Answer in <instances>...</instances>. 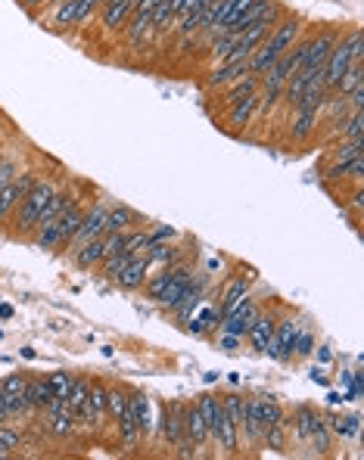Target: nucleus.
<instances>
[{
  "instance_id": "f257e3e1",
  "label": "nucleus",
  "mask_w": 364,
  "mask_h": 460,
  "mask_svg": "<svg viewBox=\"0 0 364 460\" xmlns=\"http://www.w3.org/2000/svg\"><path fill=\"white\" fill-rule=\"evenodd\" d=\"M302 31H306V19H302V16H284V19L274 25V31H271V35L252 50V56L246 63V72L261 78V75H265L284 53H290V47L302 38Z\"/></svg>"
},
{
  "instance_id": "f03ea898",
  "label": "nucleus",
  "mask_w": 364,
  "mask_h": 460,
  "mask_svg": "<svg viewBox=\"0 0 364 460\" xmlns=\"http://www.w3.org/2000/svg\"><path fill=\"white\" fill-rule=\"evenodd\" d=\"M53 190H56V184L50 181V177H38L35 187L28 190V196H25L19 206H16V211H13V234L16 236L31 240V234H35L38 224H41V211H44V206H47L50 196H53Z\"/></svg>"
},
{
  "instance_id": "7ed1b4c3",
  "label": "nucleus",
  "mask_w": 364,
  "mask_h": 460,
  "mask_svg": "<svg viewBox=\"0 0 364 460\" xmlns=\"http://www.w3.org/2000/svg\"><path fill=\"white\" fill-rule=\"evenodd\" d=\"M293 432L302 445L315 448L318 454H330V445H333V436H330L327 423H324V411L311 404H299L293 411Z\"/></svg>"
},
{
  "instance_id": "20e7f679",
  "label": "nucleus",
  "mask_w": 364,
  "mask_h": 460,
  "mask_svg": "<svg viewBox=\"0 0 364 460\" xmlns=\"http://www.w3.org/2000/svg\"><path fill=\"white\" fill-rule=\"evenodd\" d=\"M41 423H44V432L53 439H72L75 429H78V417H75V411L69 407V402H50L44 411H41Z\"/></svg>"
},
{
  "instance_id": "39448f33",
  "label": "nucleus",
  "mask_w": 364,
  "mask_h": 460,
  "mask_svg": "<svg viewBox=\"0 0 364 460\" xmlns=\"http://www.w3.org/2000/svg\"><path fill=\"white\" fill-rule=\"evenodd\" d=\"M35 181H38V172H31V168H28V172H19L10 184L4 187V190H0V221H10L13 218L16 206H19L25 196H28V190L35 187Z\"/></svg>"
},
{
  "instance_id": "423d86ee",
  "label": "nucleus",
  "mask_w": 364,
  "mask_h": 460,
  "mask_svg": "<svg viewBox=\"0 0 364 460\" xmlns=\"http://www.w3.org/2000/svg\"><path fill=\"white\" fill-rule=\"evenodd\" d=\"M299 327L302 323L296 320V318H281L274 323V336H271V343H268V352L274 361H290L293 357V343H296V333H299Z\"/></svg>"
},
{
  "instance_id": "0eeeda50",
  "label": "nucleus",
  "mask_w": 364,
  "mask_h": 460,
  "mask_svg": "<svg viewBox=\"0 0 364 460\" xmlns=\"http://www.w3.org/2000/svg\"><path fill=\"white\" fill-rule=\"evenodd\" d=\"M106 215H109V206H106V202H94L90 209H84L81 224H78V234H75L72 243H69V252L75 249V246L94 240V236H103V234H106Z\"/></svg>"
},
{
  "instance_id": "6e6552de",
  "label": "nucleus",
  "mask_w": 364,
  "mask_h": 460,
  "mask_svg": "<svg viewBox=\"0 0 364 460\" xmlns=\"http://www.w3.org/2000/svg\"><path fill=\"white\" fill-rule=\"evenodd\" d=\"M181 420H184V441H187V445H193L197 451L212 445L206 417L199 414V407L193 404V402H184V407H181Z\"/></svg>"
},
{
  "instance_id": "1a4fd4ad",
  "label": "nucleus",
  "mask_w": 364,
  "mask_h": 460,
  "mask_svg": "<svg viewBox=\"0 0 364 460\" xmlns=\"http://www.w3.org/2000/svg\"><path fill=\"white\" fill-rule=\"evenodd\" d=\"M259 311H261V302L252 299V296H246V302H243L234 314H227V318L222 320V333H231V336H236V339H243V336L249 333L252 320L259 318Z\"/></svg>"
},
{
  "instance_id": "9d476101",
  "label": "nucleus",
  "mask_w": 364,
  "mask_h": 460,
  "mask_svg": "<svg viewBox=\"0 0 364 460\" xmlns=\"http://www.w3.org/2000/svg\"><path fill=\"white\" fill-rule=\"evenodd\" d=\"M181 407H184V402H165L162 404V414H159V432H162L165 445H172V448H177L184 441Z\"/></svg>"
},
{
  "instance_id": "9b49d317",
  "label": "nucleus",
  "mask_w": 364,
  "mask_h": 460,
  "mask_svg": "<svg viewBox=\"0 0 364 460\" xmlns=\"http://www.w3.org/2000/svg\"><path fill=\"white\" fill-rule=\"evenodd\" d=\"M274 323H277V318L271 314L268 308H261L259 311V318L252 320V327H249V333L243 336L249 343V348L256 355H265L268 352V343H271V336H274Z\"/></svg>"
},
{
  "instance_id": "f8f14e48",
  "label": "nucleus",
  "mask_w": 364,
  "mask_h": 460,
  "mask_svg": "<svg viewBox=\"0 0 364 460\" xmlns=\"http://www.w3.org/2000/svg\"><path fill=\"white\" fill-rule=\"evenodd\" d=\"M249 280L252 277H231L224 283V289L218 293V311H222V320L227 318V314H234L236 308H240L243 302H246V296H249Z\"/></svg>"
},
{
  "instance_id": "ddd939ff",
  "label": "nucleus",
  "mask_w": 364,
  "mask_h": 460,
  "mask_svg": "<svg viewBox=\"0 0 364 460\" xmlns=\"http://www.w3.org/2000/svg\"><path fill=\"white\" fill-rule=\"evenodd\" d=\"M147 280H150V261H147V255H134L131 265L115 277V286L125 289V293H137V289H143V283H147Z\"/></svg>"
},
{
  "instance_id": "4468645a",
  "label": "nucleus",
  "mask_w": 364,
  "mask_h": 460,
  "mask_svg": "<svg viewBox=\"0 0 364 460\" xmlns=\"http://www.w3.org/2000/svg\"><path fill=\"white\" fill-rule=\"evenodd\" d=\"M256 113H259V93H249V97L236 100L234 106H227V127H231L234 134L246 131L249 122L256 118Z\"/></svg>"
},
{
  "instance_id": "2eb2a0df",
  "label": "nucleus",
  "mask_w": 364,
  "mask_h": 460,
  "mask_svg": "<svg viewBox=\"0 0 364 460\" xmlns=\"http://www.w3.org/2000/svg\"><path fill=\"white\" fill-rule=\"evenodd\" d=\"M81 215H84L81 202H78V199H72V202H69V209H66L63 215L56 218V249H66V246L72 243V236L78 234Z\"/></svg>"
},
{
  "instance_id": "dca6fc26",
  "label": "nucleus",
  "mask_w": 364,
  "mask_h": 460,
  "mask_svg": "<svg viewBox=\"0 0 364 460\" xmlns=\"http://www.w3.org/2000/svg\"><path fill=\"white\" fill-rule=\"evenodd\" d=\"M103 258H106V246H103V236H94V240H88V243H81V246H75L72 249V261L78 265L81 271H94L103 265Z\"/></svg>"
},
{
  "instance_id": "f3484780",
  "label": "nucleus",
  "mask_w": 364,
  "mask_h": 460,
  "mask_svg": "<svg viewBox=\"0 0 364 460\" xmlns=\"http://www.w3.org/2000/svg\"><path fill=\"white\" fill-rule=\"evenodd\" d=\"M336 38H340V31H336V28H324V31H318V35H311L308 38L306 66H324L327 56H330V50H333V44H336ZM306 66H302V69H306Z\"/></svg>"
},
{
  "instance_id": "a211bd4d",
  "label": "nucleus",
  "mask_w": 364,
  "mask_h": 460,
  "mask_svg": "<svg viewBox=\"0 0 364 460\" xmlns=\"http://www.w3.org/2000/svg\"><path fill=\"white\" fill-rule=\"evenodd\" d=\"M321 122V109L306 106V109H293V143H308L318 131Z\"/></svg>"
},
{
  "instance_id": "6ab92c4d",
  "label": "nucleus",
  "mask_w": 364,
  "mask_h": 460,
  "mask_svg": "<svg viewBox=\"0 0 364 460\" xmlns=\"http://www.w3.org/2000/svg\"><path fill=\"white\" fill-rule=\"evenodd\" d=\"M128 407H131V414H134V423H137L140 439H147L150 432H153V414H150V398H147V392L128 389Z\"/></svg>"
},
{
  "instance_id": "aec40b11",
  "label": "nucleus",
  "mask_w": 364,
  "mask_h": 460,
  "mask_svg": "<svg viewBox=\"0 0 364 460\" xmlns=\"http://www.w3.org/2000/svg\"><path fill=\"white\" fill-rule=\"evenodd\" d=\"M143 221L131 206H109L106 215V234H128V230L140 227Z\"/></svg>"
},
{
  "instance_id": "412c9836",
  "label": "nucleus",
  "mask_w": 364,
  "mask_h": 460,
  "mask_svg": "<svg viewBox=\"0 0 364 460\" xmlns=\"http://www.w3.org/2000/svg\"><path fill=\"white\" fill-rule=\"evenodd\" d=\"M259 88H261V81H259V75H240L236 81H231L227 84V90L218 97V103L222 106H234L236 100H243V97H249V93H259Z\"/></svg>"
},
{
  "instance_id": "4be33fe9",
  "label": "nucleus",
  "mask_w": 364,
  "mask_h": 460,
  "mask_svg": "<svg viewBox=\"0 0 364 460\" xmlns=\"http://www.w3.org/2000/svg\"><path fill=\"white\" fill-rule=\"evenodd\" d=\"M324 423H327V429H330V436L333 439H352V436H358L361 432V420L355 414H324Z\"/></svg>"
},
{
  "instance_id": "5701e85b",
  "label": "nucleus",
  "mask_w": 364,
  "mask_h": 460,
  "mask_svg": "<svg viewBox=\"0 0 364 460\" xmlns=\"http://www.w3.org/2000/svg\"><path fill=\"white\" fill-rule=\"evenodd\" d=\"M25 402H28V414H41L50 402H53V392H50L44 377L28 380V386H25Z\"/></svg>"
},
{
  "instance_id": "b1692460",
  "label": "nucleus",
  "mask_w": 364,
  "mask_h": 460,
  "mask_svg": "<svg viewBox=\"0 0 364 460\" xmlns=\"http://www.w3.org/2000/svg\"><path fill=\"white\" fill-rule=\"evenodd\" d=\"M240 75H246V63H243V66H227V63H222V66H215V69L209 72L206 88H209V90H222V88H227L231 81L240 78Z\"/></svg>"
},
{
  "instance_id": "393cba45",
  "label": "nucleus",
  "mask_w": 364,
  "mask_h": 460,
  "mask_svg": "<svg viewBox=\"0 0 364 460\" xmlns=\"http://www.w3.org/2000/svg\"><path fill=\"white\" fill-rule=\"evenodd\" d=\"M128 407V389L125 386H106V420H113V426L118 423V417Z\"/></svg>"
},
{
  "instance_id": "a878e982",
  "label": "nucleus",
  "mask_w": 364,
  "mask_h": 460,
  "mask_svg": "<svg viewBox=\"0 0 364 460\" xmlns=\"http://www.w3.org/2000/svg\"><path fill=\"white\" fill-rule=\"evenodd\" d=\"M336 131H340L343 140H364V109L349 113L340 125H336Z\"/></svg>"
},
{
  "instance_id": "bb28decb",
  "label": "nucleus",
  "mask_w": 364,
  "mask_h": 460,
  "mask_svg": "<svg viewBox=\"0 0 364 460\" xmlns=\"http://www.w3.org/2000/svg\"><path fill=\"white\" fill-rule=\"evenodd\" d=\"M56 28H75L78 25V0H59L56 4V16H53Z\"/></svg>"
},
{
  "instance_id": "cd10ccee",
  "label": "nucleus",
  "mask_w": 364,
  "mask_h": 460,
  "mask_svg": "<svg viewBox=\"0 0 364 460\" xmlns=\"http://www.w3.org/2000/svg\"><path fill=\"white\" fill-rule=\"evenodd\" d=\"M88 392H90V377H75L72 380V389H69V395H66V402H69V407L75 414L88 404Z\"/></svg>"
},
{
  "instance_id": "c85d7f7f",
  "label": "nucleus",
  "mask_w": 364,
  "mask_h": 460,
  "mask_svg": "<svg viewBox=\"0 0 364 460\" xmlns=\"http://www.w3.org/2000/svg\"><path fill=\"white\" fill-rule=\"evenodd\" d=\"M16 448H22V432L13 423H0V454L13 457Z\"/></svg>"
},
{
  "instance_id": "c756f323",
  "label": "nucleus",
  "mask_w": 364,
  "mask_h": 460,
  "mask_svg": "<svg viewBox=\"0 0 364 460\" xmlns=\"http://www.w3.org/2000/svg\"><path fill=\"white\" fill-rule=\"evenodd\" d=\"M72 380H75V373H69V370H53L47 377V386L53 392L56 402H66V395H69V389H72Z\"/></svg>"
},
{
  "instance_id": "7c9ffc66",
  "label": "nucleus",
  "mask_w": 364,
  "mask_h": 460,
  "mask_svg": "<svg viewBox=\"0 0 364 460\" xmlns=\"http://www.w3.org/2000/svg\"><path fill=\"white\" fill-rule=\"evenodd\" d=\"M361 150H364V140H343L340 147L330 152V159L333 162H349L355 156H361Z\"/></svg>"
},
{
  "instance_id": "2f4dec72",
  "label": "nucleus",
  "mask_w": 364,
  "mask_h": 460,
  "mask_svg": "<svg viewBox=\"0 0 364 460\" xmlns=\"http://www.w3.org/2000/svg\"><path fill=\"white\" fill-rule=\"evenodd\" d=\"M311 352H315V333H308L306 327H299L296 343H293V357H308Z\"/></svg>"
},
{
  "instance_id": "473e14b6",
  "label": "nucleus",
  "mask_w": 364,
  "mask_h": 460,
  "mask_svg": "<svg viewBox=\"0 0 364 460\" xmlns=\"http://www.w3.org/2000/svg\"><path fill=\"white\" fill-rule=\"evenodd\" d=\"M25 386H28V373H6L4 380H0V389L6 392V395H16V392H25Z\"/></svg>"
},
{
  "instance_id": "72a5a7b5",
  "label": "nucleus",
  "mask_w": 364,
  "mask_h": 460,
  "mask_svg": "<svg viewBox=\"0 0 364 460\" xmlns=\"http://www.w3.org/2000/svg\"><path fill=\"white\" fill-rule=\"evenodd\" d=\"M16 174H19V162L10 159V156H0V190H4Z\"/></svg>"
},
{
  "instance_id": "f704fd0d",
  "label": "nucleus",
  "mask_w": 364,
  "mask_h": 460,
  "mask_svg": "<svg viewBox=\"0 0 364 460\" xmlns=\"http://www.w3.org/2000/svg\"><path fill=\"white\" fill-rule=\"evenodd\" d=\"M240 345H243V339H236V336H231V333H224L222 336V348H224V352H240Z\"/></svg>"
},
{
  "instance_id": "c9c22d12",
  "label": "nucleus",
  "mask_w": 364,
  "mask_h": 460,
  "mask_svg": "<svg viewBox=\"0 0 364 460\" xmlns=\"http://www.w3.org/2000/svg\"><path fill=\"white\" fill-rule=\"evenodd\" d=\"M0 423H10V417H6V392L0 389Z\"/></svg>"
},
{
  "instance_id": "e433bc0d",
  "label": "nucleus",
  "mask_w": 364,
  "mask_h": 460,
  "mask_svg": "<svg viewBox=\"0 0 364 460\" xmlns=\"http://www.w3.org/2000/svg\"><path fill=\"white\" fill-rule=\"evenodd\" d=\"M50 0H22V6L25 10H35V6H47Z\"/></svg>"
},
{
  "instance_id": "4c0bfd02",
  "label": "nucleus",
  "mask_w": 364,
  "mask_h": 460,
  "mask_svg": "<svg viewBox=\"0 0 364 460\" xmlns=\"http://www.w3.org/2000/svg\"><path fill=\"white\" fill-rule=\"evenodd\" d=\"M0 318H4V320L13 318V308H10V305H0Z\"/></svg>"
},
{
  "instance_id": "58836bf2",
  "label": "nucleus",
  "mask_w": 364,
  "mask_h": 460,
  "mask_svg": "<svg viewBox=\"0 0 364 460\" xmlns=\"http://www.w3.org/2000/svg\"><path fill=\"white\" fill-rule=\"evenodd\" d=\"M311 380H315V382H327V377H324V370H311Z\"/></svg>"
},
{
  "instance_id": "ea45409f",
  "label": "nucleus",
  "mask_w": 364,
  "mask_h": 460,
  "mask_svg": "<svg viewBox=\"0 0 364 460\" xmlns=\"http://www.w3.org/2000/svg\"><path fill=\"white\" fill-rule=\"evenodd\" d=\"M0 152H4V150H0Z\"/></svg>"
}]
</instances>
